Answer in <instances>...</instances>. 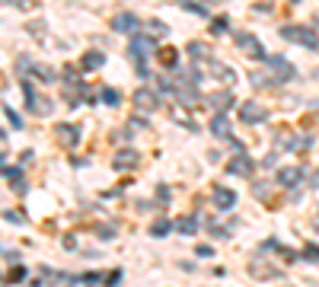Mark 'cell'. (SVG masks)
Here are the masks:
<instances>
[{
    "mask_svg": "<svg viewBox=\"0 0 319 287\" xmlns=\"http://www.w3.org/2000/svg\"><path fill=\"white\" fill-rule=\"evenodd\" d=\"M265 67L271 74V83H291V80H297V70H294V64L287 61L284 54H265Z\"/></svg>",
    "mask_w": 319,
    "mask_h": 287,
    "instance_id": "6da1fadb",
    "label": "cell"
},
{
    "mask_svg": "<svg viewBox=\"0 0 319 287\" xmlns=\"http://www.w3.org/2000/svg\"><path fill=\"white\" fill-rule=\"evenodd\" d=\"M281 39L294 42V45H303V48H310V51L319 48V32L306 29V26H284V29H281Z\"/></svg>",
    "mask_w": 319,
    "mask_h": 287,
    "instance_id": "7a4b0ae2",
    "label": "cell"
},
{
    "mask_svg": "<svg viewBox=\"0 0 319 287\" xmlns=\"http://www.w3.org/2000/svg\"><path fill=\"white\" fill-rule=\"evenodd\" d=\"M112 166H115L118 173H131V169H137V166H140V153L131 150V147H122L112 157Z\"/></svg>",
    "mask_w": 319,
    "mask_h": 287,
    "instance_id": "3957f363",
    "label": "cell"
},
{
    "mask_svg": "<svg viewBox=\"0 0 319 287\" xmlns=\"http://www.w3.org/2000/svg\"><path fill=\"white\" fill-rule=\"evenodd\" d=\"M236 45H240L249 58H255V61H265V48L252 32H236Z\"/></svg>",
    "mask_w": 319,
    "mask_h": 287,
    "instance_id": "277c9868",
    "label": "cell"
},
{
    "mask_svg": "<svg viewBox=\"0 0 319 287\" xmlns=\"http://www.w3.org/2000/svg\"><path fill=\"white\" fill-rule=\"evenodd\" d=\"M240 118L246 125H262L268 118V109H265V105H258V102H243L240 105Z\"/></svg>",
    "mask_w": 319,
    "mask_h": 287,
    "instance_id": "5b68a950",
    "label": "cell"
},
{
    "mask_svg": "<svg viewBox=\"0 0 319 287\" xmlns=\"http://www.w3.org/2000/svg\"><path fill=\"white\" fill-rule=\"evenodd\" d=\"M153 48H157V45H153V35L150 32L147 35H134V39H131V58H134V61H147Z\"/></svg>",
    "mask_w": 319,
    "mask_h": 287,
    "instance_id": "8992f818",
    "label": "cell"
},
{
    "mask_svg": "<svg viewBox=\"0 0 319 287\" xmlns=\"http://www.w3.org/2000/svg\"><path fill=\"white\" fill-rule=\"evenodd\" d=\"M252 169H255V163H252V157H246V150H240L236 157L227 163V173L230 176H252Z\"/></svg>",
    "mask_w": 319,
    "mask_h": 287,
    "instance_id": "52a82bcc",
    "label": "cell"
},
{
    "mask_svg": "<svg viewBox=\"0 0 319 287\" xmlns=\"http://www.w3.org/2000/svg\"><path fill=\"white\" fill-rule=\"evenodd\" d=\"M303 179V166H284V169H278V185L284 188H297Z\"/></svg>",
    "mask_w": 319,
    "mask_h": 287,
    "instance_id": "ba28073f",
    "label": "cell"
},
{
    "mask_svg": "<svg viewBox=\"0 0 319 287\" xmlns=\"http://www.w3.org/2000/svg\"><path fill=\"white\" fill-rule=\"evenodd\" d=\"M198 83H188V80H182L179 83V90H176V99H179L182 105H185V109H192V105L198 102Z\"/></svg>",
    "mask_w": 319,
    "mask_h": 287,
    "instance_id": "9c48e42d",
    "label": "cell"
},
{
    "mask_svg": "<svg viewBox=\"0 0 319 287\" xmlns=\"http://www.w3.org/2000/svg\"><path fill=\"white\" fill-rule=\"evenodd\" d=\"M134 105H137L140 112H153V109H160V99H157V93H150V90L144 87V90L134 93Z\"/></svg>",
    "mask_w": 319,
    "mask_h": 287,
    "instance_id": "30bf717a",
    "label": "cell"
},
{
    "mask_svg": "<svg viewBox=\"0 0 319 287\" xmlns=\"http://www.w3.org/2000/svg\"><path fill=\"white\" fill-rule=\"evenodd\" d=\"M278 144H281V147H287V150H303V147H310V137H306V134H287V131H281Z\"/></svg>",
    "mask_w": 319,
    "mask_h": 287,
    "instance_id": "8fae6325",
    "label": "cell"
},
{
    "mask_svg": "<svg viewBox=\"0 0 319 287\" xmlns=\"http://www.w3.org/2000/svg\"><path fill=\"white\" fill-rule=\"evenodd\" d=\"M54 131H57V140H61L64 147H77L80 144V128L77 125H57Z\"/></svg>",
    "mask_w": 319,
    "mask_h": 287,
    "instance_id": "7c38bea8",
    "label": "cell"
},
{
    "mask_svg": "<svg viewBox=\"0 0 319 287\" xmlns=\"http://www.w3.org/2000/svg\"><path fill=\"white\" fill-rule=\"evenodd\" d=\"M112 29L122 32V35H131V32L137 29V16H134V13H118V16L112 19Z\"/></svg>",
    "mask_w": 319,
    "mask_h": 287,
    "instance_id": "4fadbf2b",
    "label": "cell"
},
{
    "mask_svg": "<svg viewBox=\"0 0 319 287\" xmlns=\"http://www.w3.org/2000/svg\"><path fill=\"white\" fill-rule=\"evenodd\" d=\"M214 205H217V211H233V208H236V191H230V188H214Z\"/></svg>",
    "mask_w": 319,
    "mask_h": 287,
    "instance_id": "5bb4252c",
    "label": "cell"
},
{
    "mask_svg": "<svg viewBox=\"0 0 319 287\" xmlns=\"http://www.w3.org/2000/svg\"><path fill=\"white\" fill-rule=\"evenodd\" d=\"M249 271H252V278H281V268H275V265H265L262 259H255L252 265H249Z\"/></svg>",
    "mask_w": 319,
    "mask_h": 287,
    "instance_id": "9a60e30c",
    "label": "cell"
},
{
    "mask_svg": "<svg viewBox=\"0 0 319 287\" xmlns=\"http://www.w3.org/2000/svg\"><path fill=\"white\" fill-rule=\"evenodd\" d=\"M4 179L10 185H16L19 195H26V182H22V169H19V166H4Z\"/></svg>",
    "mask_w": 319,
    "mask_h": 287,
    "instance_id": "2e32d148",
    "label": "cell"
},
{
    "mask_svg": "<svg viewBox=\"0 0 319 287\" xmlns=\"http://www.w3.org/2000/svg\"><path fill=\"white\" fill-rule=\"evenodd\" d=\"M211 134L214 137H230V122H227L223 112H217L214 118H211Z\"/></svg>",
    "mask_w": 319,
    "mask_h": 287,
    "instance_id": "e0dca14e",
    "label": "cell"
},
{
    "mask_svg": "<svg viewBox=\"0 0 319 287\" xmlns=\"http://www.w3.org/2000/svg\"><path fill=\"white\" fill-rule=\"evenodd\" d=\"M188 54H192V61H195V64H208V61H211V58H208L211 51H208V45H205V42H188Z\"/></svg>",
    "mask_w": 319,
    "mask_h": 287,
    "instance_id": "ac0fdd59",
    "label": "cell"
},
{
    "mask_svg": "<svg viewBox=\"0 0 319 287\" xmlns=\"http://www.w3.org/2000/svg\"><path fill=\"white\" fill-rule=\"evenodd\" d=\"M176 230H179L182 236H192L198 230V217H195V214H182V217L176 220Z\"/></svg>",
    "mask_w": 319,
    "mask_h": 287,
    "instance_id": "d6986e66",
    "label": "cell"
},
{
    "mask_svg": "<svg viewBox=\"0 0 319 287\" xmlns=\"http://www.w3.org/2000/svg\"><path fill=\"white\" fill-rule=\"evenodd\" d=\"M233 102V96L223 90V93H214V96H208V105L211 109H217V112H227V105Z\"/></svg>",
    "mask_w": 319,
    "mask_h": 287,
    "instance_id": "ffe728a7",
    "label": "cell"
},
{
    "mask_svg": "<svg viewBox=\"0 0 319 287\" xmlns=\"http://www.w3.org/2000/svg\"><path fill=\"white\" fill-rule=\"evenodd\" d=\"M80 64H83V70H99V67L105 64V54H102V51H86Z\"/></svg>",
    "mask_w": 319,
    "mask_h": 287,
    "instance_id": "44dd1931",
    "label": "cell"
},
{
    "mask_svg": "<svg viewBox=\"0 0 319 287\" xmlns=\"http://www.w3.org/2000/svg\"><path fill=\"white\" fill-rule=\"evenodd\" d=\"M169 230H176V220H166V217H157L150 223V236H166Z\"/></svg>",
    "mask_w": 319,
    "mask_h": 287,
    "instance_id": "7402d4cb",
    "label": "cell"
},
{
    "mask_svg": "<svg viewBox=\"0 0 319 287\" xmlns=\"http://www.w3.org/2000/svg\"><path fill=\"white\" fill-rule=\"evenodd\" d=\"M99 99H102L105 105H118V102H122V93H118V90H112V87H102Z\"/></svg>",
    "mask_w": 319,
    "mask_h": 287,
    "instance_id": "603a6c76",
    "label": "cell"
},
{
    "mask_svg": "<svg viewBox=\"0 0 319 287\" xmlns=\"http://www.w3.org/2000/svg\"><path fill=\"white\" fill-rule=\"evenodd\" d=\"M32 74H35V77H42V83H57V74H54L51 67H39V64H35V67H32Z\"/></svg>",
    "mask_w": 319,
    "mask_h": 287,
    "instance_id": "cb8c5ba5",
    "label": "cell"
},
{
    "mask_svg": "<svg viewBox=\"0 0 319 287\" xmlns=\"http://www.w3.org/2000/svg\"><path fill=\"white\" fill-rule=\"evenodd\" d=\"M22 93H26V105H29V109L35 112V102H39V99H35V90H32V80H22Z\"/></svg>",
    "mask_w": 319,
    "mask_h": 287,
    "instance_id": "d4e9b609",
    "label": "cell"
},
{
    "mask_svg": "<svg viewBox=\"0 0 319 287\" xmlns=\"http://www.w3.org/2000/svg\"><path fill=\"white\" fill-rule=\"evenodd\" d=\"M4 115H7V122H10V125H13L16 131H22V118H19V115L13 112V105H4Z\"/></svg>",
    "mask_w": 319,
    "mask_h": 287,
    "instance_id": "484cf974",
    "label": "cell"
},
{
    "mask_svg": "<svg viewBox=\"0 0 319 287\" xmlns=\"http://www.w3.org/2000/svg\"><path fill=\"white\" fill-rule=\"evenodd\" d=\"M147 32L153 35V39H160V35H166V26H163L160 19H150V22H147Z\"/></svg>",
    "mask_w": 319,
    "mask_h": 287,
    "instance_id": "4316f807",
    "label": "cell"
},
{
    "mask_svg": "<svg viewBox=\"0 0 319 287\" xmlns=\"http://www.w3.org/2000/svg\"><path fill=\"white\" fill-rule=\"evenodd\" d=\"M131 137H134V128L128 125V128H122V131H115L112 134V140H122V144H131Z\"/></svg>",
    "mask_w": 319,
    "mask_h": 287,
    "instance_id": "83f0119b",
    "label": "cell"
},
{
    "mask_svg": "<svg viewBox=\"0 0 319 287\" xmlns=\"http://www.w3.org/2000/svg\"><path fill=\"white\" fill-rule=\"evenodd\" d=\"M182 7L188 10V13H195V16H208V7H205V4H192V0H185Z\"/></svg>",
    "mask_w": 319,
    "mask_h": 287,
    "instance_id": "f1b7e54d",
    "label": "cell"
},
{
    "mask_svg": "<svg viewBox=\"0 0 319 287\" xmlns=\"http://www.w3.org/2000/svg\"><path fill=\"white\" fill-rule=\"evenodd\" d=\"M160 61H163V67H176V51H172V48H166V51H160Z\"/></svg>",
    "mask_w": 319,
    "mask_h": 287,
    "instance_id": "f546056e",
    "label": "cell"
},
{
    "mask_svg": "<svg viewBox=\"0 0 319 287\" xmlns=\"http://www.w3.org/2000/svg\"><path fill=\"white\" fill-rule=\"evenodd\" d=\"M102 278H105V274H99V271H86V274H80L77 281H80V284H96V281H102Z\"/></svg>",
    "mask_w": 319,
    "mask_h": 287,
    "instance_id": "4dcf8cb0",
    "label": "cell"
},
{
    "mask_svg": "<svg viewBox=\"0 0 319 287\" xmlns=\"http://www.w3.org/2000/svg\"><path fill=\"white\" fill-rule=\"evenodd\" d=\"M227 26H230V22L220 16V19H214V22H211V32H214V35H223V32H227Z\"/></svg>",
    "mask_w": 319,
    "mask_h": 287,
    "instance_id": "1f68e13d",
    "label": "cell"
},
{
    "mask_svg": "<svg viewBox=\"0 0 319 287\" xmlns=\"http://www.w3.org/2000/svg\"><path fill=\"white\" fill-rule=\"evenodd\" d=\"M303 259H306V262H319V246H313V243H310V246L303 249Z\"/></svg>",
    "mask_w": 319,
    "mask_h": 287,
    "instance_id": "d6a6232c",
    "label": "cell"
},
{
    "mask_svg": "<svg viewBox=\"0 0 319 287\" xmlns=\"http://www.w3.org/2000/svg\"><path fill=\"white\" fill-rule=\"evenodd\" d=\"M96 233H99L102 239H112V236H115V226H109V223H102V226H96Z\"/></svg>",
    "mask_w": 319,
    "mask_h": 287,
    "instance_id": "836d02e7",
    "label": "cell"
},
{
    "mask_svg": "<svg viewBox=\"0 0 319 287\" xmlns=\"http://www.w3.org/2000/svg\"><path fill=\"white\" fill-rule=\"evenodd\" d=\"M22 278H26V268H13V271L7 274V281H10V284H13V281H22Z\"/></svg>",
    "mask_w": 319,
    "mask_h": 287,
    "instance_id": "e575fe53",
    "label": "cell"
},
{
    "mask_svg": "<svg viewBox=\"0 0 319 287\" xmlns=\"http://www.w3.org/2000/svg\"><path fill=\"white\" fill-rule=\"evenodd\" d=\"M169 198H172V191H169L166 185H160V188H157V201H163V205H166Z\"/></svg>",
    "mask_w": 319,
    "mask_h": 287,
    "instance_id": "d590c367",
    "label": "cell"
},
{
    "mask_svg": "<svg viewBox=\"0 0 319 287\" xmlns=\"http://www.w3.org/2000/svg\"><path fill=\"white\" fill-rule=\"evenodd\" d=\"M4 217H7L10 223H22V214H19V211H4Z\"/></svg>",
    "mask_w": 319,
    "mask_h": 287,
    "instance_id": "8d00e7d4",
    "label": "cell"
},
{
    "mask_svg": "<svg viewBox=\"0 0 319 287\" xmlns=\"http://www.w3.org/2000/svg\"><path fill=\"white\" fill-rule=\"evenodd\" d=\"M131 128H140V131H144V128H147V118H144V115H134V118H131Z\"/></svg>",
    "mask_w": 319,
    "mask_h": 287,
    "instance_id": "74e56055",
    "label": "cell"
},
{
    "mask_svg": "<svg viewBox=\"0 0 319 287\" xmlns=\"http://www.w3.org/2000/svg\"><path fill=\"white\" fill-rule=\"evenodd\" d=\"M4 259L7 262H19V252H16V249H4Z\"/></svg>",
    "mask_w": 319,
    "mask_h": 287,
    "instance_id": "f35d334b",
    "label": "cell"
},
{
    "mask_svg": "<svg viewBox=\"0 0 319 287\" xmlns=\"http://www.w3.org/2000/svg\"><path fill=\"white\" fill-rule=\"evenodd\" d=\"M105 281H109V284H118V281H122V271H118V268H115L112 274H105Z\"/></svg>",
    "mask_w": 319,
    "mask_h": 287,
    "instance_id": "ab89813d",
    "label": "cell"
},
{
    "mask_svg": "<svg viewBox=\"0 0 319 287\" xmlns=\"http://www.w3.org/2000/svg\"><path fill=\"white\" fill-rule=\"evenodd\" d=\"M313 26H316V32H319V13H316V16H313Z\"/></svg>",
    "mask_w": 319,
    "mask_h": 287,
    "instance_id": "60d3db41",
    "label": "cell"
},
{
    "mask_svg": "<svg viewBox=\"0 0 319 287\" xmlns=\"http://www.w3.org/2000/svg\"><path fill=\"white\" fill-rule=\"evenodd\" d=\"M316 80H319V67H316Z\"/></svg>",
    "mask_w": 319,
    "mask_h": 287,
    "instance_id": "b9f144b4",
    "label": "cell"
}]
</instances>
